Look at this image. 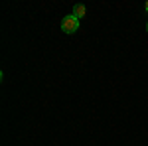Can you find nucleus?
Returning <instances> with one entry per match:
<instances>
[{"mask_svg":"<svg viewBox=\"0 0 148 146\" xmlns=\"http://www.w3.org/2000/svg\"><path fill=\"white\" fill-rule=\"evenodd\" d=\"M61 30H63L65 34H75V32L79 30V20H77L73 14L63 16V20H61Z\"/></svg>","mask_w":148,"mask_h":146,"instance_id":"f257e3e1","label":"nucleus"},{"mask_svg":"<svg viewBox=\"0 0 148 146\" xmlns=\"http://www.w3.org/2000/svg\"><path fill=\"white\" fill-rule=\"evenodd\" d=\"M146 32H148V24H146Z\"/></svg>","mask_w":148,"mask_h":146,"instance_id":"20e7f679","label":"nucleus"},{"mask_svg":"<svg viewBox=\"0 0 148 146\" xmlns=\"http://www.w3.org/2000/svg\"><path fill=\"white\" fill-rule=\"evenodd\" d=\"M144 8H146V12H148V2H146V4H144Z\"/></svg>","mask_w":148,"mask_h":146,"instance_id":"7ed1b4c3","label":"nucleus"},{"mask_svg":"<svg viewBox=\"0 0 148 146\" xmlns=\"http://www.w3.org/2000/svg\"><path fill=\"white\" fill-rule=\"evenodd\" d=\"M85 12H87L85 4H75V6H73V16H75L77 20H81V18L85 16Z\"/></svg>","mask_w":148,"mask_h":146,"instance_id":"f03ea898","label":"nucleus"}]
</instances>
